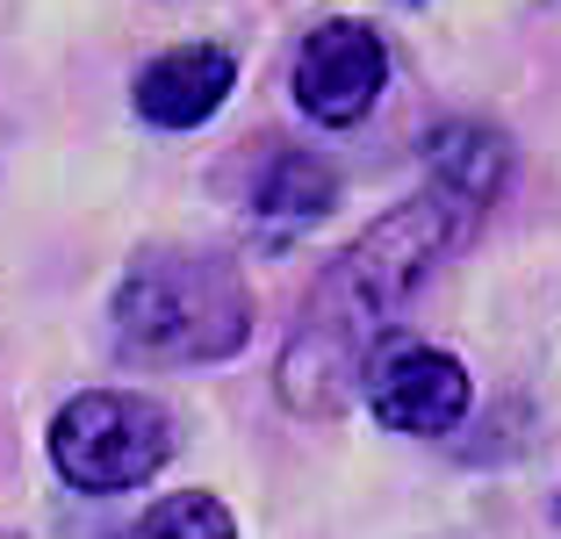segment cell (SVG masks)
<instances>
[{"mask_svg": "<svg viewBox=\"0 0 561 539\" xmlns=\"http://www.w3.org/2000/svg\"><path fill=\"white\" fill-rule=\"evenodd\" d=\"M468 209L439 187L397 202L317 274L302 324L280 345V395L296 417H339L353 389H367V345L397 324V310L432 280V266L461 245Z\"/></svg>", "mask_w": 561, "mask_h": 539, "instance_id": "6da1fadb", "label": "cell"}, {"mask_svg": "<svg viewBox=\"0 0 561 539\" xmlns=\"http://www.w3.org/2000/svg\"><path fill=\"white\" fill-rule=\"evenodd\" d=\"M252 339V295L216 252H145L116 288V345L145 367L231 359Z\"/></svg>", "mask_w": 561, "mask_h": 539, "instance_id": "7a4b0ae2", "label": "cell"}, {"mask_svg": "<svg viewBox=\"0 0 561 539\" xmlns=\"http://www.w3.org/2000/svg\"><path fill=\"white\" fill-rule=\"evenodd\" d=\"M173 460V417L130 389H87L50 417V468L87 496L137 490Z\"/></svg>", "mask_w": 561, "mask_h": 539, "instance_id": "3957f363", "label": "cell"}, {"mask_svg": "<svg viewBox=\"0 0 561 539\" xmlns=\"http://www.w3.org/2000/svg\"><path fill=\"white\" fill-rule=\"evenodd\" d=\"M381 87H389V50H381V36L367 30V22L339 15V22H317V30L302 36V50H296V108L310 115V123L346 130V123H360V115L381 101Z\"/></svg>", "mask_w": 561, "mask_h": 539, "instance_id": "277c9868", "label": "cell"}, {"mask_svg": "<svg viewBox=\"0 0 561 539\" xmlns=\"http://www.w3.org/2000/svg\"><path fill=\"white\" fill-rule=\"evenodd\" d=\"M468 367L439 345L397 339L367 359V410H375L389 432H411V439H432V432H454L468 417Z\"/></svg>", "mask_w": 561, "mask_h": 539, "instance_id": "5b68a950", "label": "cell"}, {"mask_svg": "<svg viewBox=\"0 0 561 539\" xmlns=\"http://www.w3.org/2000/svg\"><path fill=\"white\" fill-rule=\"evenodd\" d=\"M231 87H238L231 50L181 44V50H165V58H151L137 72V115L159 123V130H195V123H209L231 101Z\"/></svg>", "mask_w": 561, "mask_h": 539, "instance_id": "8992f818", "label": "cell"}, {"mask_svg": "<svg viewBox=\"0 0 561 539\" xmlns=\"http://www.w3.org/2000/svg\"><path fill=\"white\" fill-rule=\"evenodd\" d=\"M425 165H432V187L476 216V209H490V202L504 195L512 151H504L496 130H482V123H446L439 137H425Z\"/></svg>", "mask_w": 561, "mask_h": 539, "instance_id": "52a82bcc", "label": "cell"}, {"mask_svg": "<svg viewBox=\"0 0 561 539\" xmlns=\"http://www.w3.org/2000/svg\"><path fill=\"white\" fill-rule=\"evenodd\" d=\"M331 202H339V173H331L317 151H274L260 187H252V216L274 223V230L317 223V216H331Z\"/></svg>", "mask_w": 561, "mask_h": 539, "instance_id": "ba28073f", "label": "cell"}, {"mask_svg": "<svg viewBox=\"0 0 561 539\" xmlns=\"http://www.w3.org/2000/svg\"><path fill=\"white\" fill-rule=\"evenodd\" d=\"M130 539H238V518L209 490H181V496H159L130 525Z\"/></svg>", "mask_w": 561, "mask_h": 539, "instance_id": "9c48e42d", "label": "cell"}]
</instances>
